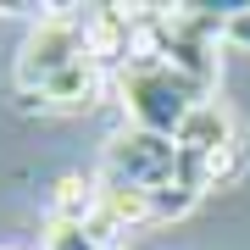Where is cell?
Segmentation results:
<instances>
[{"mask_svg":"<svg viewBox=\"0 0 250 250\" xmlns=\"http://www.w3.org/2000/svg\"><path fill=\"white\" fill-rule=\"evenodd\" d=\"M111 89V72L95 62V56H83V62H72L67 72H56V78L39 89L34 100H22V106H56V111H89L100 95Z\"/></svg>","mask_w":250,"mask_h":250,"instance_id":"277c9868","label":"cell"},{"mask_svg":"<svg viewBox=\"0 0 250 250\" xmlns=\"http://www.w3.org/2000/svg\"><path fill=\"white\" fill-rule=\"evenodd\" d=\"M106 184H134V189H167L178 184V145L167 134H145V128H117L100 150V172Z\"/></svg>","mask_w":250,"mask_h":250,"instance_id":"3957f363","label":"cell"},{"mask_svg":"<svg viewBox=\"0 0 250 250\" xmlns=\"http://www.w3.org/2000/svg\"><path fill=\"white\" fill-rule=\"evenodd\" d=\"M111 89L117 100H123V111H128V128H145V134H178L184 128V117L189 106H200V95H195V83L184 78V72H172L161 56H134L123 72H111Z\"/></svg>","mask_w":250,"mask_h":250,"instance_id":"6da1fadb","label":"cell"},{"mask_svg":"<svg viewBox=\"0 0 250 250\" xmlns=\"http://www.w3.org/2000/svg\"><path fill=\"white\" fill-rule=\"evenodd\" d=\"M89 50V34H83V11L78 6H56L45 22H34V34L22 39L17 50V67H11V78H17V95L34 100L56 72H67L72 62H83Z\"/></svg>","mask_w":250,"mask_h":250,"instance_id":"7a4b0ae2","label":"cell"},{"mask_svg":"<svg viewBox=\"0 0 250 250\" xmlns=\"http://www.w3.org/2000/svg\"><path fill=\"white\" fill-rule=\"evenodd\" d=\"M223 45L250 50V6H233L228 17H223Z\"/></svg>","mask_w":250,"mask_h":250,"instance_id":"52a82bcc","label":"cell"},{"mask_svg":"<svg viewBox=\"0 0 250 250\" xmlns=\"http://www.w3.org/2000/svg\"><path fill=\"white\" fill-rule=\"evenodd\" d=\"M184 156H217V150H233L239 145V123H233V111L223 100H200V106H189L184 128L172 134Z\"/></svg>","mask_w":250,"mask_h":250,"instance_id":"5b68a950","label":"cell"},{"mask_svg":"<svg viewBox=\"0 0 250 250\" xmlns=\"http://www.w3.org/2000/svg\"><path fill=\"white\" fill-rule=\"evenodd\" d=\"M45 250H111L95 228H78V223H50L45 228Z\"/></svg>","mask_w":250,"mask_h":250,"instance_id":"8992f818","label":"cell"}]
</instances>
